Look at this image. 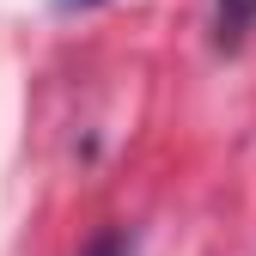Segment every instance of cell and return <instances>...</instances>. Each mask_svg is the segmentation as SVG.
I'll return each instance as SVG.
<instances>
[{"label": "cell", "mask_w": 256, "mask_h": 256, "mask_svg": "<svg viewBox=\"0 0 256 256\" xmlns=\"http://www.w3.org/2000/svg\"><path fill=\"white\" fill-rule=\"evenodd\" d=\"M86 256H134V238H128V232H104Z\"/></svg>", "instance_id": "1"}, {"label": "cell", "mask_w": 256, "mask_h": 256, "mask_svg": "<svg viewBox=\"0 0 256 256\" xmlns=\"http://www.w3.org/2000/svg\"><path fill=\"white\" fill-rule=\"evenodd\" d=\"M61 12H92V6H110V0H55Z\"/></svg>", "instance_id": "2"}]
</instances>
